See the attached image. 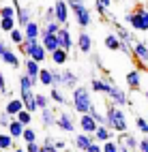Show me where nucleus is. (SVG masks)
Listing matches in <instances>:
<instances>
[{
	"instance_id": "obj_50",
	"label": "nucleus",
	"mask_w": 148,
	"mask_h": 152,
	"mask_svg": "<svg viewBox=\"0 0 148 152\" xmlns=\"http://www.w3.org/2000/svg\"><path fill=\"white\" fill-rule=\"evenodd\" d=\"M86 152H103V148H101V144H99V141H92V144L88 146Z\"/></svg>"
},
{
	"instance_id": "obj_39",
	"label": "nucleus",
	"mask_w": 148,
	"mask_h": 152,
	"mask_svg": "<svg viewBox=\"0 0 148 152\" xmlns=\"http://www.w3.org/2000/svg\"><path fill=\"white\" fill-rule=\"evenodd\" d=\"M15 118H17V120H19V122H22L24 126H28V124H32V114H30V111H28L26 107H24L22 111H19V114H17Z\"/></svg>"
},
{
	"instance_id": "obj_24",
	"label": "nucleus",
	"mask_w": 148,
	"mask_h": 152,
	"mask_svg": "<svg viewBox=\"0 0 148 152\" xmlns=\"http://www.w3.org/2000/svg\"><path fill=\"white\" fill-rule=\"evenodd\" d=\"M15 9H17V15H15V17H17V26L24 28V26L32 19V17H30V9H28V7H22V4H15Z\"/></svg>"
},
{
	"instance_id": "obj_5",
	"label": "nucleus",
	"mask_w": 148,
	"mask_h": 152,
	"mask_svg": "<svg viewBox=\"0 0 148 152\" xmlns=\"http://www.w3.org/2000/svg\"><path fill=\"white\" fill-rule=\"evenodd\" d=\"M105 96L110 99V103H114V105H118V107H125V105H129V96H127V92H125L122 88H118L114 82L110 84V88H107Z\"/></svg>"
},
{
	"instance_id": "obj_37",
	"label": "nucleus",
	"mask_w": 148,
	"mask_h": 152,
	"mask_svg": "<svg viewBox=\"0 0 148 152\" xmlns=\"http://www.w3.org/2000/svg\"><path fill=\"white\" fill-rule=\"evenodd\" d=\"M34 86H37V84H34L32 79L26 75V73H22V75H19V92H22V90H32Z\"/></svg>"
},
{
	"instance_id": "obj_15",
	"label": "nucleus",
	"mask_w": 148,
	"mask_h": 152,
	"mask_svg": "<svg viewBox=\"0 0 148 152\" xmlns=\"http://www.w3.org/2000/svg\"><path fill=\"white\" fill-rule=\"evenodd\" d=\"M41 22H34V19H30L22 30H24V39H41Z\"/></svg>"
},
{
	"instance_id": "obj_17",
	"label": "nucleus",
	"mask_w": 148,
	"mask_h": 152,
	"mask_svg": "<svg viewBox=\"0 0 148 152\" xmlns=\"http://www.w3.org/2000/svg\"><path fill=\"white\" fill-rule=\"evenodd\" d=\"M19 99L24 101V107L30 111V114H37L39 111V107L34 103V90H22V92H19Z\"/></svg>"
},
{
	"instance_id": "obj_25",
	"label": "nucleus",
	"mask_w": 148,
	"mask_h": 152,
	"mask_svg": "<svg viewBox=\"0 0 148 152\" xmlns=\"http://www.w3.org/2000/svg\"><path fill=\"white\" fill-rule=\"evenodd\" d=\"M127 86H129L131 90H140V86H142V73L137 69H133V71L127 73Z\"/></svg>"
},
{
	"instance_id": "obj_53",
	"label": "nucleus",
	"mask_w": 148,
	"mask_h": 152,
	"mask_svg": "<svg viewBox=\"0 0 148 152\" xmlns=\"http://www.w3.org/2000/svg\"><path fill=\"white\" fill-rule=\"evenodd\" d=\"M41 152H60V150H56L52 144H41Z\"/></svg>"
},
{
	"instance_id": "obj_29",
	"label": "nucleus",
	"mask_w": 148,
	"mask_h": 152,
	"mask_svg": "<svg viewBox=\"0 0 148 152\" xmlns=\"http://www.w3.org/2000/svg\"><path fill=\"white\" fill-rule=\"evenodd\" d=\"M103 45H105L107 49H112V52H118V49H120V39H118L116 32H114V34L110 32V34L103 39Z\"/></svg>"
},
{
	"instance_id": "obj_18",
	"label": "nucleus",
	"mask_w": 148,
	"mask_h": 152,
	"mask_svg": "<svg viewBox=\"0 0 148 152\" xmlns=\"http://www.w3.org/2000/svg\"><path fill=\"white\" fill-rule=\"evenodd\" d=\"M0 60H2L7 66H11V69H19V64H22V62H19V54L13 52L11 47L4 49V54H2V58H0Z\"/></svg>"
},
{
	"instance_id": "obj_61",
	"label": "nucleus",
	"mask_w": 148,
	"mask_h": 152,
	"mask_svg": "<svg viewBox=\"0 0 148 152\" xmlns=\"http://www.w3.org/2000/svg\"><path fill=\"white\" fill-rule=\"evenodd\" d=\"M0 152H7V150H0Z\"/></svg>"
},
{
	"instance_id": "obj_13",
	"label": "nucleus",
	"mask_w": 148,
	"mask_h": 152,
	"mask_svg": "<svg viewBox=\"0 0 148 152\" xmlns=\"http://www.w3.org/2000/svg\"><path fill=\"white\" fill-rule=\"evenodd\" d=\"M118 144H120L122 148H129V150L137 152V144H140V139H137L133 133H129V131H125V133H118Z\"/></svg>"
},
{
	"instance_id": "obj_49",
	"label": "nucleus",
	"mask_w": 148,
	"mask_h": 152,
	"mask_svg": "<svg viewBox=\"0 0 148 152\" xmlns=\"http://www.w3.org/2000/svg\"><path fill=\"white\" fill-rule=\"evenodd\" d=\"M9 122H11V116H9L7 111H2V114H0V126H4V129H7Z\"/></svg>"
},
{
	"instance_id": "obj_19",
	"label": "nucleus",
	"mask_w": 148,
	"mask_h": 152,
	"mask_svg": "<svg viewBox=\"0 0 148 152\" xmlns=\"http://www.w3.org/2000/svg\"><path fill=\"white\" fill-rule=\"evenodd\" d=\"M49 58H52V62L56 64V66H62V64H67L69 62V52L67 49H62V47H56L54 52H49Z\"/></svg>"
},
{
	"instance_id": "obj_54",
	"label": "nucleus",
	"mask_w": 148,
	"mask_h": 152,
	"mask_svg": "<svg viewBox=\"0 0 148 152\" xmlns=\"http://www.w3.org/2000/svg\"><path fill=\"white\" fill-rule=\"evenodd\" d=\"M9 45H7V41L4 39H0V58H2V54H4V49H7Z\"/></svg>"
},
{
	"instance_id": "obj_44",
	"label": "nucleus",
	"mask_w": 148,
	"mask_h": 152,
	"mask_svg": "<svg viewBox=\"0 0 148 152\" xmlns=\"http://www.w3.org/2000/svg\"><path fill=\"white\" fill-rule=\"evenodd\" d=\"M90 114H92V118L97 120V122H99V124H105V114H101V111H99V109H97V105H95V107L90 109Z\"/></svg>"
},
{
	"instance_id": "obj_10",
	"label": "nucleus",
	"mask_w": 148,
	"mask_h": 152,
	"mask_svg": "<svg viewBox=\"0 0 148 152\" xmlns=\"http://www.w3.org/2000/svg\"><path fill=\"white\" fill-rule=\"evenodd\" d=\"M56 37H58V45H60L62 49H67V52H71V49L75 47V41H73V37H71V32H69L67 26H60V28H58Z\"/></svg>"
},
{
	"instance_id": "obj_7",
	"label": "nucleus",
	"mask_w": 148,
	"mask_h": 152,
	"mask_svg": "<svg viewBox=\"0 0 148 152\" xmlns=\"http://www.w3.org/2000/svg\"><path fill=\"white\" fill-rule=\"evenodd\" d=\"M131 54H133V58L137 60V62H140V66L148 69V43H144V41H133Z\"/></svg>"
},
{
	"instance_id": "obj_35",
	"label": "nucleus",
	"mask_w": 148,
	"mask_h": 152,
	"mask_svg": "<svg viewBox=\"0 0 148 152\" xmlns=\"http://www.w3.org/2000/svg\"><path fill=\"white\" fill-rule=\"evenodd\" d=\"M15 148V139L9 133H0V150H11Z\"/></svg>"
},
{
	"instance_id": "obj_8",
	"label": "nucleus",
	"mask_w": 148,
	"mask_h": 152,
	"mask_svg": "<svg viewBox=\"0 0 148 152\" xmlns=\"http://www.w3.org/2000/svg\"><path fill=\"white\" fill-rule=\"evenodd\" d=\"M56 126H58V131H62V133H75V120L69 111H60V114L56 116Z\"/></svg>"
},
{
	"instance_id": "obj_47",
	"label": "nucleus",
	"mask_w": 148,
	"mask_h": 152,
	"mask_svg": "<svg viewBox=\"0 0 148 152\" xmlns=\"http://www.w3.org/2000/svg\"><path fill=\"white\" fill-rule=\"evenodd\" d=\"M95 11H97L99 15H101V17H105V15H107V9H105V7H103L101 2H99V0L95 2Z\"/></svg>"
},
{
	"instance_id": "obj_20",
	"label": "nucleus",
	"mask_w": 148,
	"mask_h": 152,
	"mask_svg": "<svg viewBox=\"0 0 148 152\" xmlns=\"http://www.w3.org/2000/svg\"><path fill=\"white\" fill-rule=\"evenodd\" d=\"M92 141H95L92 135H88V133H84V131H80V133L75 135V148H77V150H82V152H86L88 146H90Z\"/></svg>"
},
{
	"instance_id": "obj_57",
	"label": "nucleus",
	"mask_w": 148,
	"mask_h": 152,
	"mask_svg": "<svg viewBox=\"0 0 148 152\" xmlns=\"http://www.w3.org/2000/svg\"><path fill=\"white\" fill-rule=\"evenodd\" d=\"M120 152H133V150H129V148H122V146H120Z\"/></svg>"
},
{
	"instance_id": "obj_4",
	"label": "nucleus",
	"mask_w": 148,
	"mask_h": 152,
	"mask_svg": "<svg viewBox=\"0 0 148 152\" xmlns=\"http://www.w3.org/2000/svg\"><path fill=\"white\" fill-rule=\"evenodd\" d=\"M125 22L135 32H148V9L146 7H135V11L125 15Z\"/></svg>"
},
{
	"instance_id": "obj_42",
	"label": "nucleus",
	"mask_w": 148,
	"mask_h": 152,
	"mask_svg": "<svg viewBox=\"0 0 148 152\" xmlns=\"http://www.w3.org/2000/svg\"><path fill=\"white\" fill-rule=\"evenodd\" d=\"M52 86L62 88V71H52Z\"/></svg>"
},
{
	"instance_id": "obj_36",
	"label": "nucleus",
	"mask_w": 148,
	"mask_h": 152,
	"mask_svg": "<svg viewBox=\"0 0 148 152\" xmlns=\"http://www.w3.org/2000/svg\"><path fill=\"white\" fill-rule=\"evenodd\" d=\"M22 139H24V144H28V141H37V139H39V135H37V131H34L30 124H28V126H24Z\"/></svg>"
},
{
	"instance_id": "obj_2",
	"label": "nucleus",
	"mask_w": 148,
	"mask_h": 152,
	"mask_svg": "<svg viewBox=\"0 0 148 152\" xmlns=\"http://www.w3.org/2000/svg\"><path fill=\"white\" fill-rule=\"evenodd\" d=\"M105 126L112 129L114 133H125L127 131V114L122 107H118L114 103H107L105 109Z\"/></svg>"
},
{
	"instance_id": "obj_59",
	"label": "nucleus",
	"mask_w": 148,
	"mask_h": 152,
	"mask_svg": "<svg viewBox=\"0 0 148 152\" xmlns=\"http://www.w3.org/2000/svg\"><path fill=\"white\" fill-rule=\"evenodd\" d=\"M146 101H148V90H146Z\"/></svg>"
},
{
	"instance_id": "obj_1",
	"label": "nucleus",
	"mask_w": 148,
	"mask_h": 152,
	"mask_svg": "<svg viewBox=\"0 0 148 152\" xmlns=\"http://www.w3.org/2000/svg\"><path fill=\"white\" fill-rule=\"evenodd\" d=\"M71 105H73V109H75V114H90V109L95 107L90 88L77 84V86L71 90Z\"/></svg>"
},
{
	"instance_id": "obj_33",
	"label": "nucleus",
	"mask_w": 148,
	"mask_h": 152,
	"mask_svg": "<svg viewBox=\"0 0 148 152\" xmlns=\"http://www.w3.org/2000/svg\"><path fill=\"white\" fill-rule=\"evenodd\" d=\"M116 34H118V39L125 41V43H133V41H135V37L129 32V30L122 28V26H118V24H116Z\"/></svg>"
},
{
	"instance_id": "obj_22",
	"label": "nucleus",
	"mask_w": 148,
	"mask_h": 152,
	"mask_svg": "<svg viewBox=\"0 0 148 152\" xmlns=\"http://www.w3.org/2000/svg\"><path fill=\"white\" fill-rule=\"evenodd\" d=\"M92 137H95V141L103 144V141H107V139H112V137H114V131H112V129H107L105 124H99L97 131L92 133Z\"/></svg>"
},
{
	"instance_id": "obj_32",
	"label": "nucleus",
	"mask_w": 148,
	"mask_h": 152,
	"mask_svg": "<svg viewBox=\"0 0 148 152\" xmlns=\"http://www.w3.org/2000/svg\"><path fill=\"white\" fill-rule=\"evenodd\" d=\"M58 28H60V24L56 22V19H49V22H43L41 26V34H56Z\"/></svg>"
},
{
	"instance_id": "obj_63",
	"label": "nucleus",
	"mask_w": 148,
	"mask_h": 152,
	"mask_svg": "<svg viewBox=\"0 0 148 152\" xmlns=\"http://www.w3.org/2000/svg\"><path fill=\"white\" fill-rule=\"evenodd\" d=\"M19 2H24V0H19Z\"/></svg>"
},
{
	"instance_id": "obj_34",
	"label": "nucleus",
	"mask_w": 148,
	"mask_h": 152,
	"mask_svg": "<svg viewBox=\"0 0 148 152\" xmlns=\"http://www.w3.org/2000/svg\"><path fill=\"white\" fill-rule=\"evenodd\" d=\"M9 41H11L13 45H19V43L24 41V30L19 28V26H15L11 32H9Z\"/></svg>"
},
{
	"instance_id": "obj_41",
	"label": "nucleus",
	"mask_w": 148,
	"mask_h": 152,
	"mask_svg": "<svg viewBox=\"0 0 148 152\" xmlns=\"http://www.w3.org/2000/svg\"><path fill=\"white\" fill-rule=\"evenodd\" d=\"M135 126H137V131H140L142 135H148V120L146 118H135Z\"/></svg>"
},
{
	"instance_id": "obj_26",
	"label": "nucleus",
	"mask_w": 148,
	"mask_h": 152,
	"mask_svg": "<svg viewBox=\"0 0 148 152\" xmlns=\"http://www.w3.org/2000/svg\"><path fill=\"white\" fill-rule=\"evenodd\" d=\"M49 101H52V103H56V105H60V107H64L67 105V96H64V92L60 88H56V86H52V90H49Z\"/></svg>"
},
{
	"instance_id": "obj_40",
	"label": "nucleus",
	"mask_w": 148,
	"mask_h": 152,
	"mask_svg": "<svg viewBox=\"0 0 148 152\" xmlns=\"http://www.w3.org/2000/svg\"><path fill=\"white\" fill-rule=\"evenodd\" d=\"M101 148H103V152H120V144H118V141H112V139L103 141Z\"/></svg>"
},
{
	"instance_id": "obj_48",
	"label": "nucleus",
	"mask_w": 148,
	"mask_h": 152,
	"mask_svg": "<svg viewBox=\"0 0 148 152\" xmlns=\"http://www.w3.org/2000/svg\"><path fill=\"white\" fill-rule=\"evenodd\" d=\"M49 19H54V7H47L43 11V22H49Z\"/></svg>"
},
{
	"instance_id": "obj_55",
	"label": "nucleus",
	"mask_w": 148,
	"mask_h": 152,
	"mask_svg": "<svg viewBox=\"0 0 148 152\" xmlns=\"http://www.w3.org/2000/svg\"><path fill=\"white\" fill-rule=\"evenodd\" d=\"M41 144H52V146H54V137H49V135H47V137L41 141Z\"/></svg>"
},
{
	"instance_id": "obj_28",
	"label": "nucleus",
	"mask_w": 148,
	"mask_h": 152,
	"mask_svg": "<svg viewBox=\"0 0 148 152\" xmlns=\"http://www.w3.org/2000/svg\"><path fill=\"white\" fill-rule=\"evenodd\" d=\"M41 43H43V47L47 49V54L54 52L56 47H60V45H58V37H56V34H41Z\"/></svg>"
},
{
	"instance_id": "obj_43",
	"label": "nucleus",
	"mask_w": 148,
	"mask_h": 152,
	"mask_svg": "<svg viewBox=\"0 0 148 152\" xmlns=\"http://www.w3.org/2000/svg\"><path fill=\"white\" fill-rule=\"evenodd\" d=\"M24 150L26 152H41V141H39V139L37 141H28V144L24 146Z\"/></svg>"
},
{
	"instance_id": "obj_23",
	"label": "nucleus",
	"mask_w": 148,
	"mask_h": 152,
	"mask_svg": "<svg viewBox=\"0 0 148 152\" xmlns=\"http://www.w3.org/2000/svg\"><path fill=\"white\" fill-rule=\"evenodd\" d=\"M22 109H24V101L19 99V96H17V99H11V101H7V107H4V111H7V114L11 116V118H15V116H17Z\"/></svg>"
},
{
	"instance_id": "obj_12",
	"label": "nucleus",
	"mask_w": 148,
	"mask_h": 152,
	"mask_svg": "<svg viewBox=\"0 0 148 152\" xmlns=\"http://www.w3.org/2000/svg\"><path fill=\"white\" fill-rule=\"evenodd\" d=\"M39 71H41V62H37L32 58H24V73L30 77L34 84H39Z\"/></svg>"
},
{
	"instance_id": "obj_16",
	"label": "nucleus",
	"mask_w": 148,
	"mask_h": 152,
	"mask_svg": "<svg viewBox=\"0 0 148 152\" xmlns=\"http://www.w3.org/2000/svg\"><path fill=\"white\" fill-rule=\"evenodd\" d=\"M75 45L82 54H90L92 52V37L88 32H80V37L75 39Z\"/></svg>"
},
{
	"instance_id": "obj_11",
	"label": "nucleus",
	"mask_w": 148,
	"mask_h": 152,
	"mask_svg": "<svg viewBox=\"0 0 148 152\" xmlns=\"http://www.w3.org/2000/svg\"><path fill=\"white\" fill-rule=\"evenodd\" d=\"M77 126H80V131H84V133H88V135H92L95 131H97V126H99V122L92 118V114H80V120H77Z\"/></svg>"
},
{
	"instance_id": "obj_30",
	"label": "nucleus",
	"mask_w": 148,
	"mask_h": 152,
	"mask_svg": "<svg viewBox=\"0 0 148 152\" xmlns=\"http://www.w3.org/2000/svg\"><path fill=\"white\" fill-rule=\"evenodd\" d=\"M15 26H17V17H0V30H2V34H9Z\"/></svg>"
},
{
	"instance_id": "obj_56",
	"label": "nucleus",
	"mask_w": 148,
	"mask_h": 152,
	"mask_svg": "<svg viewBox=\"0 0 148 152\" xmlns=\"http://www.w3.org/2000/svg\"><path fill=\"white\" fill-rule=\"evenodd\" d=\"M99 2H101L105 9H110V4H112V0H99Z\"/></svg>"
},
{
	"instance_id": "obj_60",
	"label": "nucleus",
	"mask_w": 148,
	"mask_h": 152,
	"mask_svg": "<svg viewBox=\"0 0 148 152\" xmlns=\"http://www.w3.org/2000/svg\"><path fill=\"white\" fill-rule=\"evenodd\" d=\"M0 39H2V30H0Z\"/></svg>"
},
{
	"instance_id": "obj_9",
	"label": "nucleus",
	"mask_w": 148,
	"mask_h": 152,
	"mask_svg": "<svg viewBox=\"0 0 148 152\" xmlns=\"http://www.w3.org/2000/svg\"><path fill=\"white\" fill-rule=\"evenodd\" d=\"M56 109L49 105V107H45V109H39V122H41V126L43 129H52V126H56Z\"/></svg>"
},
{
	"instance_id": "obj_21",
	"label": "nucleus",
	"mask_w": 148,
	"mask_h": 152,
	"mask_svg": "<svg viewBox=\"0 0 148 152\" xmlns=\"http://www.w3.org/2000/svg\"><path fill=\"white\" fill-rule=\"evenodd\" d=\"M7 133L11 135L13 139H22V133H24V124L19 122L17 118H11V122L7 124Z\"/></svg>"
},
{
	"instance_id": "obj_14",
	"label": "nucleus",
	"mask_w": 148,
	"mask_h": 152,
	"mask_svg": "<svg viewBox=\"0 0 148 152\" xmlns=\"http://www.w3.org/2000/svg\"><path fill=\"white\" fill-rule=\"evenodd\" d=\"M112 84V77H92L90 79V88H92V92H99V94H105L107 92V88H110Z\"/></svg>"
},
{
	"instance_id": "obj_38",
	"label": "nucleus",
	"mask_w": 148,
	"mask_h": 152,
	"mask_svg": "<svg viewBox=\"0 0 148 152\" xmlns=\"http://www.w3.org/2000/svg\"><path fill=\"white\" fill-rule=\"evenodd\" d=\"M34 103H37V107L39 109H45V107H49V96L47 94H41V92H34Z\"/></svg>"
},
{
	"instance_id": "obj_45",
	"label": "nucleus",
	"mask_w": 148,
	"mask_h": 152,
	"mask_svg": "<svg viewBox=\"0 0 148 152\" xmlns=\"http://www.w3.org/2000/svg\"><path fill=\"white\" fill-rule=\"evenodd\" d=\"M0 94H9V84H7V77L0 73Z\"/></svg>"
},
{
	"instance_id": "obj_27",
	"label": "nucleus",
	"mask_w": 148,
	"mask_h": 152,
	"mask_svg": "<svg viewBox=\"0 0 148 152\" xmlns=\"http://www.w3.org/2000/svg\"><path fill=\"white\" fill-rule=\"evenodd\" d=\"M77 82H80V79H77V75H75V71H62V86L64 88H69V90H73L75 86H77Z\"/></svg>"
},
{
	"instance_id": "obj_6",
	"label": "nucleus",
	"mask_w": 148,
	"mask_h": 152,
	"mask_svg": "<svg viewBox=\"0 0 148 152\" xmlns=\"http://www.w3.org/2000/svg\"><path fill=\"white\" fill-rule=\"evenodd\" d=\"M69 13H71V9H69L67 0H56V2H54V19L60 26L69 24Z\"/></svg>"
},
{
	"instance_id": "obj_58",
	"label": "nucleus",
	"mask_w": 148,
	"mask_h": 152,
	"mask_svg": "<svg viewBox=\"0 0 148 152\" xmlns=\"http://www.w3.org/2000/svg\"><path fill=\"white\" fill-rule=\"evenodd\" d=\"M13 152H26L24 148H13Z\"/></svg>"
},
{
	"instance_id": "obj_52",
	"label": "nucleus",
	"mask_w": 148,
	"mask_h": 152,
	"mask_svg": "<svg viewBox=\"0 0 148 152\" xmlns=\"http://www.w3.org/2000/svg\"><path fill=\"white\" fill-rule=\"evenodd\" d=\"M118 52L129 54V52H131V43H125V41H120V49H118Z\"/></svg>"
},
{
	"instance_id": "obj_31",
	"label": "nucleus",
	"mask_w": 148,
	"mask_h": 152,
	"mask_svg": "<svg viewBox=\"0 0 148 152\" xmlns=\"http://www.w3.org/2000/svg\"><path fill=\"white\" fill-rule=\"evenodd\" d=\"M39 84L45 88H52V69L41 66V71H39Z\"/></svg>"
},
{
	"instance_id": "obj_3",
	"label": "nucleus",
	"mask_w": 148,
	"mask_h": 152,
	"mask_svg": "<svg viewBox=\"0 0 148 152\" xmlns=\"http://www.w3.org/2000/svg\"><path fill=\"white\" fill-rule=\"evenodd\" d=\"M69 2V9H71V13L75 17V22L80 28H88L92 24V13H90V9L86 7L84 0H67Z\"/></svg>"
},
{
	"instance_id": "obj_46",
	"label": "nucleus",
	"mask_w": 148,
	"mask_h": 152,
	"mask_svg": "<svg viewBox=\"0 0 148 152\" xmlns=\"http://www.w3.org/2000/svg\"><path fill=\"white\" fill-rule=\"evenodd\" d=\"M137 152H148V135H144L137 144Z\"/></svg>"
},
{
	"instance_id": "obj_51",
	"label": "nucleus",
	"mask_w": 148,
	"mask_h": 152,
	"mask_svg": "<svg viewBox=\"0 0 148 152\" xmlns=\"http://www.w3.org/2000/svg\"><path fill=\"white\" fill-rule=\"evenodd\" d=\"M54 148L62 152V150L67 148V141H64V139H54Z\"/></svg>"
},
{
	"instance_id": "obj_62",
	"label": "nucleus",
	"mask_w": 148,
	"mask_h": 152,
	"mask_svg": "<svg viewBox=\"0 0 148 152\" xmlns=\"http://www.w3.org/2000/svg\"><path fill=\"white\" fill-rule=\"evenodd\" d=\"M146 9H148V2H146Z\"/></svg>"
}]
</instances>
